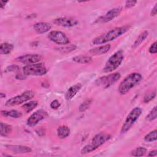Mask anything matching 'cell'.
Segmentation results:
<instances>
[{
	"mask_svg": "<svg viewBox=\"0 0 157 157\" xmlns=\"http://www.w3.org/2000/svg\"><path fill=\"white\" fill-rule=\"evenodd\" d=\"M70 134V129L67 126H61L57 129V135L60 139L67 137Z\"/></svg>",
	"mask_w": 157,
	"mask_h": 157,
	"instance_id": "19",
	"label": "cell"
},
{
	"mask_svg": "<svg viewBox=\"0 0 157 157\" xmlns=\"http://www.w3.org/2000/svg\"><path fill=\"white\" fill-rule=\"evenodd\" d=\"M149 52L151 54H155L157 52L156 49V42H154L149 48Z\"/></svg>",
	"mask_w": 157,
	"mask_h": 157,
	"instance_id": "31",
	"label": "cell"
},
{
	"mask_svg": "<svg viewBox=\"0 0 157 157\" xmlns=\"http://www.w3.org/2000/svg\"><path fill=\"white\" fill-rule=\"evenodd\" d=\"M42 56L37 54H26L17 57L15 60L17 61L26 64V65L37 63L40 61Z\"/></svg>",
	"mask_w": 157,
	"mask_h": 157,
	"instance_id": "12",
	"label": "cell"
},
{
	"mask_svg": "<svg viewBox=\"0 0 157 157\" xmlns=\"http://www.w3.org/2000/svg\"><path fill=\"white\" fill-rule=\"evenodd\" d=\"M120 77V74L118 72L110 74L97 78L95 81V84L99 87L107 88L118 81Z\"/></svg>",
	"mask_w": 157,
	"mask_h": 157,
	"instance_id": "7",
	"label": "cell"
},
{
	"mask_svg": "<svg viewBox=\"0 0 157 157\" xmlns=\"http://www.w3.org/2000/svg\"><path fill=\"white\" fill-rule=\"evenodd\" d=\"M130 28L131 26L129 25H124L115 28L107 33L95 37L93 40L92 42L94 45H99L112 41L124 34L130 29Z\"/></svg>",
	"mask_w": 157,
	"mask_h": 157,
	"instance_id": "1",
	"label": "cell"
},
{
	"mask_svg": "<svg viewBox=\"0 0 157 157\" xmlns=\"http://www.w3.org/2000/svg\"><path fill=\"white\" fill-rule=\"evenodd\" d=\"M19 67L17 65H11V66H9L8 67H7L6 68V71L7 72H10V71H15L17 70H18Z\"/></svg>",
	"mask_w": 157,
	"mask_h": 157,
	"instance_id": "34",
	"label": "cell"
},
{
	"mask_svg": "<svg viewBox=\"0 0 157 157\" xmlns=\"http://www.w3.org/2000/svg\"><path fill=\"white\" fill-rule=\"evenodd\" d=\"M52 26L51 25L46 22H39L34 25L33 28L38 34H43L48 32Z\"/></svg>",
	"mask_w": 157,
	"mask_h": 157,
	"instance_id": "15",
	"label": "cell"
},
{
	"mask_svg": "<svg viewBox=\"0 0 157 157\" xmlns=\"http://www.w3.org/2000/svg\"><path fill=\"white\" fill-rule=\"evenodd\" d=\"M147 152V149L142 147H139L131 151V155L133 156H142Z\"/></svg>",
	"mask_w": 157,
	"mask_h": 157,
	"instance_id": "25",
	"label": "cell"
},
{
	"mask_svg": "<svg viewBox=\"0 0 157 157\" xmlns=\"http://www.w3.org/2000/svg\"><path fill=\"white\" fill-rule=\"evenodd\" d=\"M156 132H157V131H156V129L150 132L147 135H145V136L144 137V140L146 142H148L155 141L156 140V139H157V137H156Z\"/></svg>",
	"mask_w": 157,
	"mask_h": 157,
	"instance_id": "26",
	"label": "cell"
},
{
	"mask_svg": "<svg viewBox=\"0 0 157 157\" xmlns=\"http://www.w3.org/2000/svg\"><path fill=\"white\" fill-rule=\"evenodd\" d=\"M157 155V150H155L153 151H151L149 152V153L148 154V156H155Z\"/></svg>",
	"mask_w": 157,
	"mask_h": 157,
	"instance_id": "36",
	"label": "cell"
},
{
	"mask_svg": "<svg viewBox=\"0 0 157 157\" xmlns=\"http://www.w3.org/2000/svg\"><path fill=\"white\" fill-rule=\"evenodd\" d=\"M142 77L138 72H133L126 77L120 83L118 86V92L120 94H125L135 85L139 83Z\"/></svg>",
	"mask_w": 157,
	"mask_h": 157,
	"instance_id": "2",
	"label": "cell"
},
{
	"mask_svg": "<svg viewBox=\"0 0 157 157\" xmlns=\"http://www.w3.org/2000/svg\"><path fill=\"white\" fill-rule=\"evenodd\" d=\"M6 148L15 153H26L31 152L32 150L30 147L23 145H6Z\"/></svg>",
	"mask_w": 157,
	"mask_h": 157,
	"instance_id": "14",
	"label": "cell"
},
{
	"mask_svg": "<svg viewBox=\"0 0 157 157\" xmlns=\"http://www.w3.org/2000/svg\"><path fill=\"white\" fill-rule=\"evenodd\" d=\"M0 96H1V98H5V96H6L5 94H3L2 93H0Z\"/></svg>",
	"mask_w": 157,
	"mask_h": 157,
	"instance_id": "38",
	"label": "cell"
},
{
	"mask_svg": "<svg viewBox=\"0 0 157 157\" xmlns=\"http://www.w3.org/2000/svg\"><path fill=\"white\" fill-rule=\"evenodd\" d=\"M34 96V93L33 91L28 90L23 93L20 95L16 96L9 99H8L6 102V105L7 107H12L14 105H20L27 101L32 99Z\"/></svg>",
	"mask_w": 157,
	"mask_h": 157,
	"instance_id": "8",
	"label": "cell"
},
{
	"mask_svg": "<svg viewBox=\"0 0 157 157\" xmlns=\"http://www.w3.org/2000/svg\"><path fill=\"white\" fill-rule=\"evenodd\" d=\"M53 23L58 26H61L63 27H72L77 25L78 21L72 18L60 17L55 19L53 20Z\"/></svg>",
	"mask_w": 157,
	"mask_h": 157,
	"instance_id": "13",
	"label": "cell"
},
{
	"mask_svg": "<svg viewBox=\"0 0 157 157\" xmlns=\"http://www.w3.org/2000/svg\"><path fill=\"white\" fill-rule=\"evenodd\" d=\"M1 128V136L4 137H7L12 131V127L9 124L6 123H1L0 124Z\"/></svg>",
	"mask_w": 157,
	"mask_h": 157,
	"instance_id": "22",
	"label": "cell"
},
{
	"mask_svg": "<svg viewBox=\"0 0 157 157\" xmlns=\"http://www.w3.org/2000/svg\"><path fill=\"white\" fill-rule=\"evenodd\" d=\"M156 96V92L155 91H151L150 93H147L144 98V102L145 103H147L148 102H150V101H151L153 99H154V98Z\"/></svg>",
	"mask_w": 157,
	"mask_h": 157,
	"instance_id": "30",
	"label": "cell"
},
{
	"mask_svg": "<svg viewBox=\"0 0 157 157\" xmlns=\"http://www.w3.org/2000/svg\"><path fill=\"white\" fill-rule=\"evenodd\" d=\"M48 39L59 45H66L69 43V38L64 33L59 31H52L48 34Z\"/></svg>",
	"mask_w": 157,
	"mask_h": 157,
	"instance_id": "9",
	"label": "cell"
},
{
	"mask_svg": "<svg viewBox=\"0 0 157 157\" xmlns=\"http://www.w3.org/2000/svg\"><path fill=\"white\" fill-rule=\"evenodd\" d=\"M60 106V103L58 100H54L50 104V107L52 109H57Z\"/></svg>",
	"mask_w": 157,
	"mask_h": 157,
	"instance_id": "32",
	"label": "cell"
},
{
	"mask_svg": "<svg viewBox=\"0 0 157 157\" xmlns=\"http://www.w3.org/2000/svg\"><path fill=\"white\" fill-rule=\"evenodd\" d=\"M37 105V101H32L28 103H25L22 105V108L26 113H29L34 109Z\"/></svg>",
	"mask_w": 157,
	"mask_h": 157,
	"instance_id": "24",
	"label": "cell"
},
{
	"mask_svg": "<svg viewBox=\"0 0 157 157\" xmlns=\"http://www.w3.org/2000/svg\"><path fill=\"white\" fill-rule=\"evenodd\" d=\"M142 112V110L140 107H135L134 108L128 115L124 124H123L121 129V133L124 134L128 132L134 124V123L137 120L140 115Z\"/></svg>",
	"mask_w": 157,
	"mask_h": 157,
	"instance_id": "5",
	"label": "cell"
},
{
	"mask_svg": "<svg viewBox=\"0 0 157 157\" xmlns=\"http://www.w3.org/2000/svg\"><path fill=\"white\" fill-rule=\"evenodd\" d=\"M157 117V110H156V106H155L152 110L149 112V113L146 117L147 120L148 121H152L156 118Z\"/></svg>",
	"mask_w": 157,
	"mask_h": 157,
	"instance_id": "28",
	"label": "cell"
},
{
	"mask_svg": "<svg viewBox=\"0 0 157 157\" xmlns=\"http://www.w3.org/2000/svg\"><path fill=\"white\" fill-rule=\"evenodd\" d=\"M72 60L77 63L80 64H88L91 62L92 58L90 56L79 55L76 56L72 58Z\"/></svg>",
	"mask_w": 157,
	"mask_h": 157,
	"instance_id": "18",
	"label": "cell"
},
{
	"mask_svg": "<svg viewBox=\"0 0 157 157\" xmlns=\"http://www.w3.org/2000/svg\"><path fill=\"white\" fill-rule=\"evenodd\" d=\"M123 58L124 54L123 50H118L108 59L103 68V71L104 72H110L115 70L121 64Z\"/></svg>",
	"mask_w": 157,
	"mask_h": 157,
	"instance_id": "4",
	"label": "cell"
},
{
	"mask_svg": "<svg viewBox=\"0 0 157 157\" xmlns=\"http://www.w3.org/2000/svg\"><path fill=\"white\" fill-rule=\"evenodd\" d=\"M23 72L26 75L40 76L45 74L47 70L44 63H37L26 65L23 67Z\"/></svg>",
	"mask_w": 157,
	"mask_h": 157,
	"instance_id": "6",
	"label": "cell"
},
{
	"mask_svg": "<svg viewBox=\"0 0 157 157\" xmlns=\"http://www.w3.org/2000/svg\"><path fill=\"white\" fill-rule=\"evenodd\" d=\"M156 13H157V4H156L155 5V6L153 7V8L152 9V10L151 11L150 15L151 16H154V15H155L156 14Z\"/></svg>",
	"mask_w": 157,
	"mask_h": 157,
	"instance_id": "35",
	"label": "cell"
},
{
	"mask_svg": "<svg viewBox=\"0 0 157 157\" xmlns=\"http://www.w3.org/2000/svg\"><path fill=\"white\" fill-rule=\"evenodd\" d=\"M48 117L47 112L43 110L39 109L33 113L27 120V124L29 126H34L39 121Z\"/></svg>",
	"mask_w": 157,
	"mask_h": 157,
	"instance_id": "10",
	"label": "cell"
},
{
	"mask_svg": "<svg viewBox=\"0 0 157 157\" xmlns=\"http://www.w3.org/2000/svg\"><path fill=\"white\" fill-rule=\"evenodd\" d=\"M148 34V31H143V32L138 36V37L136 39V40L135 42H134L133 45H132V47H133V48H136V47H138L139 45H140L142 44V42L143 41H144L145 39L147 37Z\"/></svg>",
	"mask_w": 157,
	"mask_h": 157,
	"instance_id": "23",
	"label": "cell"
},
{
	"mask_svg": "<svg viewBox=\"0 0 157 157\" xmlns=\"http://www.w3.org/2000/svg\"><path fill=\"white\" fill-rule=\"evenodd\" d=\"M82 88V85L80 83H77L72 86H71L65 93V98L67 100H71L72 99L75 94L80 91Z\"/></svg>",
	"mask_w": 157,
	"mask_h": 157,
	"instance_id": "16",
	"label": "cell"
},
{
	"mask_svg": "<svg viewBox=\"0 0 157 157\" xmlns=\"http://www.w3.org/2000/svg\"><path fill=\"white\" fill-rule=\"evenodd\" d=\"M136 3H137V1H132V0L126 1L125 2V7H126V8L132 7L134 6Z\"/></svg>",
	"mask_w": 157,
	"mask_h": 157,
	"instance_id": "33",
	"label": "cell"
},
{
	"mask_svg": "<svg viewBox=\"0 0 157 157\" xmlns=\"http://www.w3.org/2000/svg\"><path fill=\"white\" fill-rule=\"evenodd\" d=\"M1 113L3 116L10 117H12V118H19L22 116V113L17 110H2L1 112Z\"/></svg>",
	"mask_w": 157,
	"mask_h": 157,
	"instance_id": "21",
	"label": "cell"
},
{
	"mask_svg": "<svg viewBox=\"0 0 157 157\" xmlns=\"http://www.w3.org/2000/svg\"><path fill=\"white\" fill-rule=\"evenodd\" d=\"M58 50L62 53H67L76 49V46L74 45H71L69 46H65L63 47H59L57 48Z\"/></svg>",
	"mask_w": 157,
	"mask_h": 157,
	"instance_id": "27",
	"label": "cell"
},
{
	"mask_svg": "<svg viewBox=\"0 0 157 157\" xmlns=\"http://www.w3.org/2000/svg\"><path fill=\"white\" fill-rule=\"evenodd\" d=\"M121 8L120 7H115L113 9H110L104 15L100 17L97 20L96 22L98 23H106L118 17L120 13H121Z\"/></svg>",
	"mask_w": 157,
	"mask_h": 157,
	"instance_id": "11",
	"label": "cell"
},
{
	"mask_svg": "<svg viewBox=\"0 0 157 157\" xmlns=\"http://www.w3.org/2000/svg\"><path fill=\"white\" fill-rule=\"evenodd\" d=\"M7 2H8V1H0V6H1V7L2 9H3L4 7L6 6V3H7Z\"/></svg>",
	"mask_w": 157,
	"mask_h": 157,
	"instance_id": "37",
	"label": "cell"
},
{
	"mask_svg": "<svg viewBox=\"0 0 157 157\" xmlns=\"http://www.w3.org/2000/svg\"><path fill=\"white\" fill-rule=\"evenodd\" d=\"M110 48V44H106L102 46L92 48L90 50V53L94 55H99L107 53Z\"/></svg>",
	"mask_w": 157,
	"mask_h": 157,
	"instance_id": "17",
	"label": "cell"
},
{
	"mask_svg": "<svg viewBox=\"0 0 157 157\" xmlns=\"http://www.w3.org/2000/svg\"><path fill=\"white\" fill-rule=\"evenodd\" d=\"M91 103V100L90 99H88L86 100H85L79 107V111L82 112L85 111L86 110H87L88 109V107H90V104Z\"/></svg>",
	"mask_w": 157,
	"mask_h": 157,
	"instance_id": "29",
	"label": "cell"
},
{
	"mask_svg": "<svg viewBox=\"0 0 157 157\" xmlns=\"http://www.w3.org/2000/svg\"><path fill=\"white\" fill-rule=\"evenodd\" d=\"M110 138V135L103 132H101L96 134L92 139L91 143L90 144L85 145L81 150V153L82 154H86L95 150L100 146L103 145L105 142H106L108 140H109Z\"/></svg>",
	"mask_w": 157,
	"mask_h": 157,
	"instance_id": "3",
	"label": "cell"
},
{
	"mask_svg": "<svg viewBox=\"0 0 157 157\" xmlns=\"http://www.w3.org/2000/svg\"><path fill=\"white\" fill-rule=\"evenodd\" d=\"M13 49V45L7 42L2 43L0 46V52L2 55H8Z\"/></svg>",
	"mask_w": 157,
	"mask_h": 157,
	"instance_id": "20",
	"label": "cell"
}]
</instances>
